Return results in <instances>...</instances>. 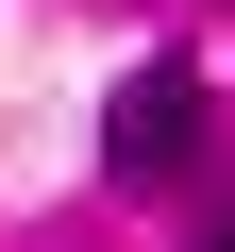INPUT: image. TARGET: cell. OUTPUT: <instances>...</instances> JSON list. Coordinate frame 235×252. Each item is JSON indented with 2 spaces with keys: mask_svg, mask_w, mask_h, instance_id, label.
<instances>
[{
  "mask_svg": "<svg viewBox=\"0 0 235 252\" xmlns=\"http://www.w3.org/2000/svg\"><path fill=\"white\" fill-rule=\"evenodd\" d=\"M185 152H202V67H185V51H151L135 84L101 101V168H118V185H168Z\"/></svg>",
  "mask_w": 235,
  "mask_h": 252,
  "instance_id": "6da1fadb",
  "label": "cell"
},
{
  "mask_svg": "<svg viewBox=\"0 0 235 252\" xmlns=\"http://www.w3.org/2000/svg\"><path fill=\"white\" fill-rule=\"evenodd\" d=\"M202 252H235V219H218V235H202Z\"/></svg>",
  "mask_w": 235,
  "mask_h": 252,
  "instance_id": "7a4b0ae2",
  "label": "cell"
}]
</instances>
